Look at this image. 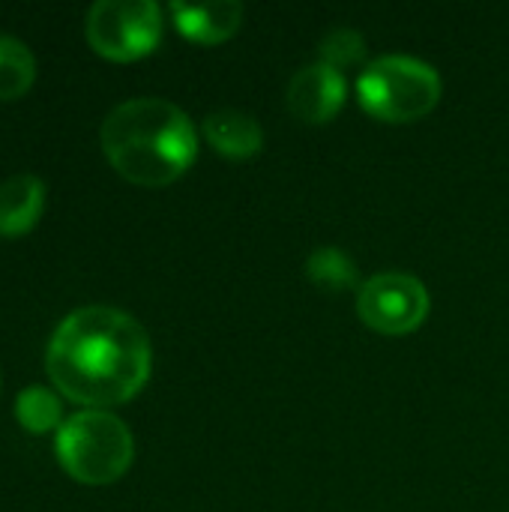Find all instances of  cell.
<instances>
[{
  "label": "cell",
  "mask_w": 509,
  "mask_h": 512,
  "mask_svg": "<svg viewBox=\"0 0 509 512\" xmlns=\"http://www.w3.org/2000/svg\"><path fill=\"white\" fill-rule=\"evenodd\" d=\"M207 144L228 159H249L264 147V132L252 114L243 111H213L204 117Z\"/></svg>",
  "instance_id": "10"
},
{
  "label": "cell",
  "mask_w": 509,
  "mask_h": 512,
  "mask_svg": "<svg viewBox=\"0 0 509 512\" xmlns=\"http://www.w3.org/2000/svg\"><path fill=\"white\" fill-rule=\"evenodd\" d=\"M357 315L381 336H408L429 315V291L408 273H381L360 285Z\"/></svg>",
  "instance_id": "6"
},
{
  "label": "cell",
  "mask_w": 509,
  "mask_h": 512,
  "mask_svg": "<svg viewBox=\"0 0 509 512\" xmlns=\"http://www.w3.org/2000/svg\"><path fill=\"white\" fill-rule=\"evenodd\" d=\"M90 48L114 63L147 57L162 39V9L150 0H99L84 24Z\"/></svg>",
  "instance_id": "5"
},
{
  "label": "cell",
  "mask_w": 509,
  "mask_h": 512,
  "mask_svg": "<svg viewBox=\"0 0 509 512\" xmlns=\"http://www.w3.org/2000/svg\"><path fill=\"white\" fill-rule=\"evenodd\" d=\"M15 417L30 435H48L63 426L60 399L48 387H24L15 402Z\"/></svg>",
  "instance_id": "12"
},
{
  "label": "cell",
  "mask_w": 509,
  "mask_h": 512,
  "mask_svg": "<svg viewBox=\"0 0 509 512\" xmlns=\"http://www.w3.org/2000/svg\"><path fill=\"white\" fill-rule=\"evenodd\" d=\"M171 15L177 30L201 45H219L225 39H231L240 24H243V6L234 0H222V3H204V6H192V3H171Z\"/></svg>",
  "instance_id": "8"
},
{
  "label": "cell",
  "mask_w": 509,
  "mask_h": 512,
  "mask_svg": "<svg viewBox=\"0 0 509 512\" xmlns=\"http://www.w3.org/2000/svg\"><path fill=\"white\" fill-rule=\"evenodd\" d=\"M306 276L324 291H345L357 285V267L339 249H318L306 264Z\"/></svg>",
  "instance_id": "13"
},
{
  "label": "cell",
  "mask_w": 509,
  "mask_h": 512,
  "mask_svg": "<svg viewBox=\"0 0 509 512\" xmlns=\"http://www.w3.org/2000/svg\"><path fill=\"white\" fill-rule=\"evenodd\" d=\"M342 105H345V78L342 72L324 63L303 66L288 84V108L303 123L312 126L330 123Z\"/></svg>",
  "instance_id": "7"
},
{
  "label": "cell",
  "mask_w": 509,
  "mask_h": 512,
  "mask_svg": "<svg viewBox=\"0 0 509 512\" xmlns=\"http://www.w3.org/2000/svg\"><path fill=\"white\" fill-rule=\"evenodd\" d=\"M45 207V183L33 174H15L0 183V237L27 234Z\"/></svg>",
  "instance_id": "9"
},
{
  "label": "cell",
  "mask_w": 509,
  "mask_h": 512,
  "mask_svg": "<svg viewBox=\"0 0 509 512\" xmlns=\"http://www.w3.org/2000/svg\"><path fill=\"white\" fill-rule=\"evenodd\" d=\"M102 153L111 168L144 189L180 180L198 156L192 120L165 99H129L117 105L99 129Z\"/></svg>",
  "instance_id": "2"
},
{
  "label": "cell",
  "mask_w": 509,
  "mask_h": 512,
  "mask_svg": "<svg viewBox=\"0 0 509 512\" xmlns=\"http://www.w3.org/2000/svg\"><path fill=\"white\" fill-rule=\"evenodd\" d=\"M51 384L87 411L135 399L153 372L147 330L111 306H84L66 315L45 351Z\"/></svg>",
  "instance_id": "1"
},
{
  "label": "cell",
  "mask_w": 509,
  "mask_h": 512,
  "mask_svg": "<svg viewBox=\"0 0 509 512\" xmlns=\"http://www.w3.org/2000/svg\"><path fill=\"white\" fill-rule=\"evenodd\" d=\"M366 54V42L357 30L351 27H336L330 30L324 39H321V63L342 72L345 66H354L360 63Z\"/></svg>",
  "instance_id": "14"
},
{
  "label": "cell",
  "mask_w": 509,
  "mask_h": 512,
  "mask_svg": "<svg viewBox=\"0 0 509 512\" xmlns=\"http://www.w3.org/2000/svg\"><path fill=\"white\" fill-rule=\"evenodd\" d=\"M360 105L384 123H414L441 102L438 72L414 57H381L357 81Z\"/></svg>",
  "instance_id": "4"
},
{
  "label": "cell",
  "mask_w": 509,
  "mask_h": 512,
  "mask_svg": "<svg viewBox=\"0 0 509 512\" xmlns=\"http://www.w3.org/2000/svg\"><path fill=\"white\" fill-rule=\"evenodd\" d=\"M57 462L81 486L117 483L135 459L129 426L111 411H78L57 429Z\"/></svg>",
  "instance_id": "3"
},
{
  "label": "cell",
  "mask_w": 509,
  "mask_h": 512,
  "mask_svg": "<svg viewBox=\"0 0 509 512\" xmlns=\"http://www.w3.org/2000/svg\"><path fill=\"white\" fill-rule=\"evenodd\" d=\"M36 81V57L33 51L15 39L0 36V102L21 99Z\"/></svg>",
  "instance_id": "11"
}]
</instances>
